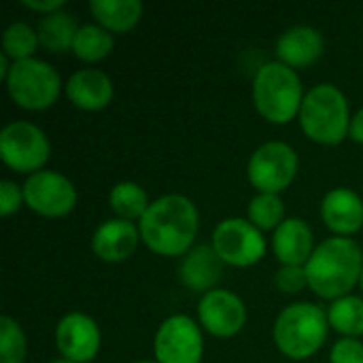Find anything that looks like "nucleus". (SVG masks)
Listing matches in <instances>:
<instances>
[{"label":"nucleus","mask_w":363,"mask_h":363,"mask_svg":"<svg viewBox=\"0 0 363 363\" xmlns=\"http://www.w3.org/2000/svg\"><path fill=\"white\" fill-rule=\"evenodd\" d=\"M198 323L215 338H234L247 325V306L238 294L217 287L200 298Z\"/></svg>","instance_id":"obj_12"},{"label":"nucleus","mask_w":363,"mask_h":363,"mask_svg":"<svg viewBox=\"0 0 363 363\" xmlns=\"http://www.w3.org/2000/svg\"><path fill=\"white\" fill-rule=\"evenodd\" d=\"M349 138L357 145H363V106L357 113H353V117H351Z\"/></svg>","instance_id":"obj_32"},{"label":"nucleus","mask_w":363,"mask_h":363,"mask_svg":"<svg viewBox=\"0 0 363 363\" xmlns=\"http://www.w3.org/2000/svg\"><path fill=\"white\" fill-rule=\"evenodd\" d=\"M215 253L225 266L251 268L259 264L268 251L264 232L257 230L249 219L228 217L217 223L211 240Z\"/></svg>","instance_id":"obj_9"},{"label":"nucleus","mask_w":363,"mask_h":363,"mask_svg":"<svg viewBox=\"0 0 363 363\" xmlns=\"http://www.w3.org/2000/svg\"><path fill=\"white\" fill-rule=\"evenodd\" d=\"M330 363H363V342L359 338H340L330 351Z\"/></svg>","instance_id":"obj_29"},{"label":"nucleus","mask_w":363,"mask_h":363,"mask_svg":"<svg viewBox=\"0 0 363 363\" xmlns=\"http://www.w3.org/2000/svg\"><path fill=\"white\" fill-rule=\"evenodd\" d=\"M79 28L81 26H79L77 17L66 9H62L53 15L40 17L38 26H36L40 47L51 53H57V55L72 51V43H74Z\"/></svg>","instance_id":"obj_21"},{"label":"nucleus","mask_w":363,"mask_h":363,"mask_svg":"<svg viewBox=\"0 0 363 363\" xmlns=\"http://www.w3.org/2000/svg\"><path fill=\"white\" fill-rule=\"evenodd\" d=\"M351 117L345 91L334 83H319L306 91L298 121L308 140L336 147L349 138Z\"/></svg>","instance_id":"obj_5"},{"label":"nucleus","mask_w":363,"mask_h":363,"mask_svg":"<svg viewBox=\"0 0 363 363\" xmlns=\"http://www.w3.org/2000/svg\"><path fill=\"white\" fill-rule=\"evenodd\" d=\"M157 363H202L204 330L187 315L166 317L153 338Z\"/></svg>","instance_id":"obj_11"},{"label":"nucleus","mask_w":363,"mask_h":363,"mask_svg":"<svg viewBox=\"0 0 363 363\" xmlns=\"http://www.w3.org/2000/svg\"><path fill=\"white\" fill-rule=\"evenodd\" d=\"M28 353V340L17 319L0 317V363H23Z\"/></svg>","instance_id":"obj_27"},{"label":"nucleus","mask_w":363,"mask_h":363,"mask_svg":"<svg viewBox=\"0 0 363 363\" xmlns=\"http://www.w3.org/2000/svg\"><path fill=\"white\" fill-rule=\"evenodd\" d=\"M315 249L313 230L300 217H287L272 232V253L281 266H306Z\"/></svg>","instance_id":"obj_19"},{"label":"nucleus","mask_w":363,"mask_h":363,"mask_svg":"<svg viewBox=\"0 0 363 363\" xmlns=\"http://www.w3.org/2000/svg\"><path fill=\"white\" fill-rule=\"evenodd\" d=\"M247 219L262 232H274L285 219V202L277 194H255L247 206Z\"/></svg>","instance_id":"obj_25"},{"label":"nucleus","mask_w":363,"mask_h":363,"mask_svg":"<svg viewBox=\"0 0 363 363\" xmlns=\"http://www.w3.org/2000/svg\"><path fill=\"white\" fill-rule=\"evenodd\" d=\"M0 157L17 174L40 172L51 157L49 136L32 121H11L0 132Z\"/></svg>","instance_id":"obj_7"},{"label":"nucleus","mask_w":363,"mask_h":363,"mask_svg":"<svg viewBox=\"0 0 363 363\" xmlns=\"http://www.w3.org/2000/svg\"><path fill=\"white\" fill-rule=\"evenodd\" d=\"M134 363H157V362H149V359H143V362H134Z\"/></svg>","instance_id":"obj_34"},{"label":"nucleus","mask_w":363,"mask_h":363,"mask_svg":"<svg viewBox=\"0 0 363 363\" xmlns=\"http://www.w3.org/2000/svg\"><path fill=\"white\" fill-rule=\"evenodd\" d=\"M55 347L68 362L91 363L102 349L100 325L85 313H68L55 325Z\"/></svg>","instance_id":"obj_13"},{"label":"nucleus","mask_w":363,"mask_h":363,"mask_svg":"<svg viewBox=\"0 0 363 363\" xmlns=\"http://www.w3.org/2000/svg\"><path fill=\"white\" fill-rule=\"evenodd\" d=\"M21 206H26V202H23V187L17 185L11 179L0 181V213H2V217L15 215Z\"/></svg>","instance_id":"obj_30"},{"label":"nucleus","mask_w":363,"mask_h":363,"mask_svg":"<svg viewBox=\"0 0 363 363\" xmlns=\"http://www.w3.org/2000/svg\"><path fill=\"white\" fill-rule=\"evenodd\" d=\"M140 242L143 238H140L138 223L113 217L96 228L91 236V251L100 262L121 264L136 253Z\"/></svg>","instance_id":"obj_14"},{"label":"nucleus","mask_w":363,"mask_h":363,"mask_svg":"<svg viewBox=\"0 0 363 363\" xmlns=\"http://www.w3.org/2000/svg\"><path fill=\"white\" fill-rule=\"evenodd\" d=\"M113 49H115V34H111L98 23L81 26L72 43V53L83 64H98L106 60L113 53Z\"/></svg>","instance_id":"obj_23"},{"label":"nucleus","mask_w":363,"mask_h":363,"mask_svg":"<svg viewBox=\"0 0 363 363\" xmlns=\"http://www.w3.org/2000/svg\"><path fill=\"white\" fill-rule=\"evenodd\" d=\"M328 311L313 302H296L283 308L272 325V340L291 362L311 359L328 340Z\"/></svg>","instance_id":"obj_4"},{"label":"nucleus","mask_w":363,"mask_h":363,"mask_svg":"<svg viewBox=\"0 0 363 363\" xmlns=\"http://www.w3.org/2000/svg\"><path fill=\"white\" fill-rule=\"evenodd\" d=\"M49 363H72V362H68V359H64V357H57V359H51Z\"/></svg>","instance_id":"obj_33"},{"label":"nucleus","mask_w":363,"mask_h":363,"mask_svg":"<svg viewBox=\"0 0 363 363\" xmlns=\"http://www.w3.org/2000/svg\"><path fill=\"white\" fill-rule=\"evenodd\" d=\"M321 219L334 236L351 238L363 228V198L351 187H334L321 200Z\"/></svg>","instance_id":"obj_15"},{"label":"nucleus","mask_w":363,"mask_h":363,"mask_svg":"<svg viewBox=\"0 0 363 363\" xmlns=\"http://www.w3.org/2000/svg\"><path fill=\"white\" fill-rule=\"evenodd\" d=\"M304 96L306 91L298 70L281 62L262 64L253 77V106L268 123L287 125L289 121L298 119Z\"/></svg>","instance_id":"obj_3"},{"label":"nucleus","mask_w":363,"mask_h":363,"mask_svg":"<svg viewBox=\"0 0 363 363\" xmlns=\"http://www.w3.org/2000/svg\"><path fill=\"white\" fill-rule=\"evenodd\" d=\"M151 202L153 200H149L147 189L136 181H119L108 191V206L115 213V217L123 221L138 223L149 211Z\"/></svg>","instance_id":"obj_22"},{"label":"nucleus","mask_w":363,"mask_h":363,"mask_svg":"<svg viewBox=\"0 0 363 363\" xmlns=\"http://www.w3.org/2000/svg\"><path fill=\"white\" fill-rule=\"evenodd\" d=\"M328 321L334 332L342 338H362L363 336V298L345 296L334 300L328 308Z\"/></svg>","instance_id":"obj_24"},{"label":"nucleus","mask_w":363,"mask_h":363,"mask_svg":"<svg viewBox=\"0 0 363 363\" xmlns=\"http://www.w3.org/2000/svg\"><path fill=\"white\" fill-rule=\"evenodd\" d=\"M359 285H362V291H363V274H362V281H359Z\"/></svg>","instance_id":"obj_35"},{"label":"nucleus","mask_w":363,"mask_h":363,"mask_svg":"<svg viewBox=\"0 0 363 363\" xmlns=\"http://www.w3.org/2000/svg\"><path fill=\"white\" fill-rule=\"evenodd\" d=\"M21 6H26L32 13H38L40 17H47L66 9L64 0H21Z\"/></svg>","instance_id":"obj_31"},{"label":"nucleus","mask_w":363,"mask_h":363,"mask_svg":"<svg viewBox=\"0 0 363 363\" xmlns=\"http://www.w3.org/2000/svg\"><path fill=\"white\" fill-rule=\"evenodd\" d=\"M223 262L215 253L213 245H198L187 255L181 257L179 281L185 289L194 294H208L219 287L223 277Z\"/></svg>","instance_id":"obj_18"},{"label":"nucleus","mask_w":363,"mask_h":363,"mask_svg":"<svg viewBox=\"0 0 363 363\" xmlns=\"http://www.w3.org/2000/svg\"><path fill=\"white\" fill-rule=\"evenodd\" d=\"M300 168V157L296 149L283 140H270L259 145L247 162V179L257 194L285 191Z\"/></svg>","instance_id":"obj_8"},{"label":"nucleus","mask_w":363,"mask_h":363,"mask_svg":"<svg viewBox=\"0 0 363 363\" xmlns=\"http://www.w3.org/2000/svg\"><path fill=\"white\" fill-rule=\"evenodd\" d=\"M89 11L96 23L111 34H128L140 23L145 6L140 0H94Z\"/></svg>","instance_id":"obj_20"},{"label":"nucleus","mask_w":363,"mask_h":363,"mask_svg":"<svg viewBox=\"0 0 363 363\" xmlns=\"http://www.w3.org/2000/svg\"><path fill=\"white\" fill-rule=\"evenodd\" d=\"M274 287L285 296H296L308 287L304 266H281L274 274Z\"/></svg>","instance_id":"obj_28"},{"label":"nucleus","mask_w":363,"mask_h":363,"mask_svg":"<svg viewBox=\"0 0 363 363\" xmlns=\"http://www.w3.org/2000/svg\"><path fill=\"white\" fill-rule=\"evenodd\" d=\"M23 202L26 206L45 219L68 217L79 200L74 183L57 170H40L26 179Z\"/></svg>","instance_id":"obj_10"},{"label":"nucleus","mask_w":363,"mask_h":363,"mask_svg":"<svg viewBox=\"0 0 363 363\" xmlns=\"http://www.w3.org/2000/svg\"><path fill=\"white\" fill-rule=\"evenodd\" d=\"M200 228L198 206L181 194H166L151 202L138 221L143 245L160 257H183L194 249Z\"/></svg>","instance_id":"obj_1"},{"label":"nucleus","mask_w":363,"mask_h":363,"mask_svg":"<svg viewBox=\"0 0 363 363\" xmlns=\"http://www.w3.org/2000/svg\"><path fill=\"white\" fill-rule=\"evenodd\" d=\"M277 62L300 70L317 64L325 51L323 34L313 26H291L277 40Z\"/></svg>","instance_id":"obj_17"},{"label":"nucleus","mask_w":363,"mask_h":363,"mask_svg":"<svg viewBox=\"0 0 363 363\" xmlns=\"http://www.w3.org/2000/svg\"><path fill=\"white\" fill-rule=\"evenodd\" d=\"M38 47H40L38 32L26 21H13L2 32V53L11 62H23L34 57Z\"/></svg>","instance_id":"obj_26"},{"label":"nucleus","mask_w":363,"mask_h":363,"mask_svg":"<svg viewBox=\"0 0 363 363\" xmlns=\"http://www.w3.org/2000/svg\"><path fill=\"white\" fill-rule=\"evenodd\" d=\"M66 98L72 106L85 113L104 111L115 96V85L100 68H81L72 72L64 85Z\"/></svg>","instance_id":"obj_16"},{"label":"nucleus","mask_w":363,"mask_h":363,"mask_svg":"<svg viewBox=\"0 0 363 363\" xmlns=\"http://www.w3.org/2000/svg\"><path fill=\"white\" fill-rule=\"evenodd\" d=\"M306 268L308 289L321 300L351 296L363 274V251L353 238L332 236L317 245Z\"/></svg>","instance_id":"obj_2"},{"label":"nucleus","mask_w":363,"mask_h":363,"mask_svg":"<svg viewBox=\"0 0 363 363\" xmlns=\"http://www.w3.org/2000/svg\"><path fill=\"white\" fill-rule=\"evenodd\" d=\"M9 98L23 111H47L53 106L62 91L60 72L45 60L30 57L13 62L4 79Z\"/></svg>","instance_id":"obj_6"}]
</instances>
